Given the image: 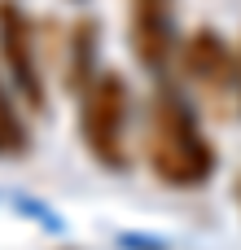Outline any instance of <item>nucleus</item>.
<instances>
[{"label":"nucleus","instance_id":"f257e3e1","mask_svg":"<svg viewBox=\"0 0 241 250\" xmlns=\"http://www.w3.org/2000/svg\"><path fill=\"white\" fill-rule=\"evenodd\" d=\"M145 163L167 189H202L215 176V145L176 88H158L145 114Z\"/></svg>","mask_w":241,"mask_h":250},{"label":"nucleus","instance_id":"f03ea898","mask_svg":"<svg viewBox=\"0 0 241 250\" xmlns=\"http://www.w3.org/2000/svg\"><path fill=\"white\" fill-rule=\"evenodd\" d=\"M132 92L119 70H97L79 88V141L105 167L123 171L132 154Z\"/></svg>","mask_w":241,"mask_h":250},{"label":"nucleus","instance_id":"7ed1b4c3","mask_svg":"<svg viewBox=\"0 0 241 250\" xmlns=\"http://www.w3.org/2000/svg\"><path fill=\"white\" fill-rule=\"evenodd\" d=\"M0 70L26 110L48 105V83H44V66H40V35H35L31 13L18 0H0Z\"/></svg>","mask_w":241,"mask_h":250},{"label":"nucleus","instance_id":"20e7f679","mask_svg":"<svg viewBox=\"0 0 241 250\" xmlns=\"http://www.w3.org/2000/svg\"><path fill=\"white\" fill-rule=\"evenodd\" d=\"M176 66L202 97H211V101L237 97V48H228L220 40V31H211V26L189 31L176 48Z\"/></svg>","mask_w":241,"mask_h":250},{"label":"nucleus","instance_id":"39448f33","mask_svg":"<svg viewBox=\"0 0 241 250\" xmlns=\"http://www.w3.org/2000/svg\"><path fill=\"white\" fill-rule=\"evenodd\" d=\"M127 44L145 70L167 75L180 48L176 0H127Z\"/></svg>","mask_w":241,"mask_h":250},{"label":"nucleus","instance_id":"423d86ee","mask_svg":"<svg viewBox=\"0 0 241 250\" xmlns=\"http://www.w3.org/2000/svg\"><path fill=\"white\" fill-rule=\"evenodd\" d=\"M26 145H31V132L22 119V101L9 88V79H0V158H18L26 154Z\"/></svg>","mask_w":241,"mask_h":250},{"label":"nucleus","instance_id":"0eeeda50","mask_svg":"<svg viewBox=\"0 0 241 250\" xmlns=\"http://www.w3.org/2000/svg\"><path fill=\"white\" fill-rule=\"evenodd\" d=\"M97 26L92 22H79L70 31V88L79 92L92 75H97Z\"/></svg>","mask_w":241,"mask_h":250},{"label":"nucleus","instance_id":"6e6552de","mask_svg":"<svg viewBox=\"0 0 241 250\" xmlns=\"http://www.w3.org/2000/svg\"><path fill=\"white\" fill-rule=\"evenodd\" d=\"M237 101H241V48H237Z\"/></svg>","mask_w":241,"mask_h":250},{"label":"nucleus","instance_id":"1a4fd4ad","mask_svg":"<svg viewBox=\"0 0 241 250\" xmlns=\"http://www.w3.org/2000/svg\"><path fill=\"white\" fill-rule=\"evenodd\" d=\"M237 202H241V180H237Z\"/></svg>","mask_w":241,"mask_h":250}]
</instances>
